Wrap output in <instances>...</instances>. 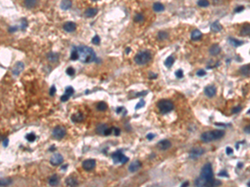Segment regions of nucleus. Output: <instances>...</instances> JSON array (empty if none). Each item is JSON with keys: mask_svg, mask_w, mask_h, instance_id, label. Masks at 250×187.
Segmentation results:
<instances>
[{"mask_svg": "<svg viewBox=\"0 0 250 187\" xmlns=\"http://www.w3.org/2000/svg\"><path fill=\"white\" fill-rule=\"evenodd\" d=\"M112 159L114 164H125L129 160V157H127L121 151H117L112 155Z\"/></svg>", "mask_w": 250, "mask_h": 187, "instance_id": "6", "label": "nucleus"}, {"mask_svg": "<svg viewBox=\"0 0 250 187\" xmlns=\"http://www.w3.org/2000/svg\"><path fill=\"white\" fill-rule=\"evenodd\" d=\"M216 92H217V90H216V87H214V86H208V87H205V89H204V93H205V95L208 97H213L215 95H216Z\"/></svg>", "mask_w": 250, "mask_h": 187, "instance_id": "13", "label": "nucleus"}, {"mask_svg": "<svg viewBox=\"0 0 250 187\" xmlns=\"http://www.w3.org/2000/svg\"><path fill=\"white\" fill-rule=\"evenodd\" d=\"M141 166H142V163L139 161V160H134V161H133L130 165H129V170L130 172H136V171H138L139 169H140V167H141Z\"/></svg>", "mask_w": 250, "mask_h": 187, "instance_id": "14", "label": "nucleus"}, {"mask_svg": "<svg viewBox=\"0 0 250 187\" xmlns=\"http://www.w3.org/2000/svg\"><path fill=\"white\" fill-rule=\"evenodd\" d=\"M65 183L68 186H76L79 185V181L74 176H69L68 178H66Z\"/></svg>", "mask_w": 250, "mask_h": 187, "instance_id": "17", "label": "nucleus"}, {"mask_svg": "<svg viewBox=\"0 0 250 187\" xmlns=\"http://www.w3.org/2000/svg\"><path fill=\"white\" fill-rule=\"evenodd\" d=\"M92 42H93L94 44H95V45H98V44L100 43V38H99L98 35H96V36H94V37L93 38Z\"/></svg>", "mask_w": 250, "mask_h": 187, "instance_id": "43", "label": "nucleus"}, {"mask_svg": "<svg viewBox=\"0 0 250 187\" xmlns=\"http://www.w3.org/2000/svg\"><path fill=\"white\" fill-rule=\"evenodd\" d=\"M144 106H145V101L143 100V99H140V101L137 103L135 109L136 110H138L139 108H142V107H144Z\"/></svg>", "mask_w": 250, "mask_h": 187, "instance_id": "41", "label": "nucleus"}, {"mask_svg": "<svg viewBox=\"0 0 250 187\" xmlns=\"http://www.w3.org/2000/svg\"><path fill=\"white\" fill-rule=\"evenodd\" d=\"M194 184L196 186H220L222 182L213 178L212 165L211 163H207L202 168L200 176L195 180Z\"/></svg>", "mask_w": 250, "mask_h": 187, "instance_id": "1", "label": "nucleus"}, {"mask_svg": "<svg viewBox=\"0 0 250 187\" xmlns=\"http://www.w3.org/2000/svg\"><path fill=\"white\" fill-rule=\"evenodd\" d=\"M247 186H250V182H249H249H248V184H247Z\"/></svg>", "mask_w": 250, "mask_h": 187, "instance_id": "61", "label": "nucleus"}, {"mask_svg": "<svg viewBox=\"0 0 250 187\" xmlns=\"http://www.w3.org/2000/svg\"><path fill=\"white\" fill-rule=\"evenodd\" d=\"M22 23H23V24H22V29H23V30H24V29H25V27H27V25H28L27 22L25 21V19H23V20H22Z\"/></svg>", "mask_w": 250, "mask_h": 187, "instance_id": "53", "label": "nucleus"}, {"mask_svg": "<svg viewBox=\"0 0 250 187\" xmlns=\"http://www.w3.org/2000/svg\"><path fill=\"white\" fill-rule=\"evenodd\" d=\"M218 175L220 176V177H229V174H228V172L226 171H221Z\"/></svg>", "mask_w": 250, "mask_h": 187, "instance_id": "47", "label": "nucleus"}, {"mask_svg": "<svg viewBox=\"0 0 250 187\" xmlns=\"http://www.w3.org/2000/svg\"><path fill=\"white\" fill-rule=\"evenodd\" d=\"M74 93V88L72 87H68L67 88H66V90H65V96L66 97H68V98L70 97H72L73 96V94Z\"/></svg>", "mask_w": 250, "mask_h": 187, "instance_id": "35", "label": "nucleus"}, {"mask_svg": "<svg viewBox=\"0 0 250 187\" xmlns=\"http://www.w3.org/2000/svg\"><path fill=\"white\" fill-rule=\"evenodd\" d=\"M66 73L68 74V76H74L75 73V70L74 69V67H69L67 68L66 70Z\"/></svg>", "mask_w": 250, "mask_h": 187, "instance_id": "42", "label": "nucleus"}, {"mask_svg": "<svg viewBox=\"0 0 250 187\" xmlns=\"http://www.w3.org/2000/svg\"><path fill=\"white\" fill-rule=\"evenodd\" d=\"M82 166L85 171H90L93 169H94V167L96 166V160H94V159H88V160H84L83 162Z\"/></svg>", "mask_w": 250, "mask_h": 187, "instance_id": "11", "label": "nucleus"}, {"mask_svg": "<svg viewBox=\"0 0 250 187\" xmlns=\"http://www.w3.org/2000/svg\"><path fill=\"white\" fill-rule=\"evenodd\" d=\"M96 132L102 136H109L113 133V131L112 128H110L107 124H99L96 128Z\"/></svg>", "mask_w": 250, "mask_h": 187, "instance_id": "7", "label": "nucleus"}, {"mask_svg": "<svg viewBox=\"0 0 250 187\" xmlns=\"http://www.w3.org/2000/svg\"><path fill=\"white\" fill-rule=\"evenodd\" d=\"M97 109L100 112H104L108 109V105L104 101H100L97 104Z\"/></svg>", "mask_w": 250, "mask_h": 187, "instance_id": "30", "label": "nucleus"}, {"mask_svg": "<svg viewBox=\"0 0 250 187\" xmlns=\"http://www.w3.org/2000/svg\"><path fill=\"white\" fill-rule=\"evenodd\" d=\"M97 14H98V9H97V8H88V9L85 11L84 15H85V17H87V18H93V17H94Z\"/></svg>", "mask_w": 250, "mask_h": 187, "instance_id": "20", "label": "nucleus"}, {"mask_svg": "<svg viewBox=\"0 0 250 187\" xmlns=\"http://www.w3.org/2000/svg\"><path fill=\"white\" fill-rule=\"evenodd\" d=\"M233 153V150L231 147H228L226 148V154H227L228 155H232Z\"/></svg>", "mask_w": 250, "mask_h": 187, "instance_id": "49", "label": "nucleus"}, {"mask_svg": "<svg viewBox=\"0 0 250 187\" xmlns=\"http://www.w3.org/2000/svg\"><path fill=\"white\" fill-rule=\"evenodd\" d=\"M174 63V58L173 56H169V58H167V59L164 62V64L167 67H171L173 66V64Z\"/></svg>", "mask_w": 250, "mask_h": 187, "instance_id": "31", "label": "nucleus"}, {"mask_svg": "<svg viewBox=\"0 0 250 187\" xmlns=\"http://www.w3.org/2000/svg\"><path fill=\"white\" fill-rule=\"evenodd\" d=\"M76 27H77V25H76V23H74V22H67V23H64V25H63L64 31H65V32H68V33H72V32L75 31Z\"/></svg>", "mask_w": 250, "mask_h": 187, "instance_id": "15", "label": "nucleus"}, {"mask_svg": "<svg viewBox=\"0 0 250 187\" xmlns=\"http://www.w3.org/2000/svg\"><path fill=\"white\" fill-rule=\"evenodd\" d=\"M175 76L178 78H182L183 77V72L182 69H178V71H176Z\"/></svg>", "mask_w": 250, "mask_h": 187, "instance_id": "44", "label": "nucleus"}, {"mask_svg": "<svg viewBox=\"0 0 250 187\" xmlns=\"http://www.w3.org/2000/svg\"><path fill=\"white\" fill-rule=\"evenodd\" d=\"M70 58H71V60L73 61L79 60V55H78V52H77V50H76L75 47H74V49H73V51H72V53H71Z\"/></svg>", "mask_w": 250, "mask_h": 187, "instance_id": "36", "label": "nucleus"}, {"mask_svg": "<svg viewBox=\"0 0 250 187\" xmlns=\"http://www.w3.org/2000/svg\"><path fill=\"white\" fill-rule=\"evenodd\" d=\"M150 75H151V76L149 77V78H150V79H152V78H156V77H158V76H157V74H153V73H150Z\"/></svg>", "mask_w": 250, "mask_h": 187, "instance_id": "57", "label": "nucleus"}, {"mask_svg": "<svg viewBox=\"0 0 250 187\" xmlns=\"http://www.w3.org/2000/svg\"><path fill=\"white\" fill-rule=\"evenodd\" d=\"M240 73L243 74V76H249L250 73V67L249 65H244L240 68Z\"/></svg>", "mask_w": 250, "mask_h": 187, "instance_id": "29", "label": "nucleus"}, {"mask_svg": "<svg viewBox=\"0 0 250 187\" xmlns=\"http://www.w3.org/2000/svg\"><path fill=\"white\" fill-rule=\"evenodd\" d=\"M152 59V55L149 51H142L137 54L134 58V61L138 65H144Z\"/></svg>", "mask_w": 250, "mask_h": 187, "instance_id": "5", "label": "nucleus"}, {"mask_svg": "<svg viewBox=\"0 0 250 187\" xmlns=\"http://www.w3.org/2000/svg\"><path fill=\"white\" fill-rule=\"evenodd\" d=\"M201 38H202V33L198 29H195L192 32L191 38L193 41H198Z\"/></svg>", "mask_w": 250, "mask_h": 187, "instance_id": "22", "label": "nucleus"}, {"mask_svg": "<svg viewBox=\"0 0 250 187\" xmlns=\"http://www.w3.org/2000/svg\"><path fill=\"white\" fill-rule=\"evenodd\" d=\"M205 152L204 149L201 148V147H195L194 149H192V151L189 152V157L191 159H197L199 156H201L203 153Z\"/></svg>", "mask_w": 250, "mask_h": 187, "instance_id": "9", "label": "nucleus"}, {"mask_svg": "<svg viewBox=\"0 0 250 187\" xmlns=\"http://www.w3.org/2000/svg\"><path fill=\"white\" fill-rule=\"evenodd\" d=\"M241 110H242V107H241V106H237V107H235L233 109V110H232V113H233V114L238 113Z\"/></svg>", "mask_w": 250, "mask_h": 187, "instance_id": "46", "label": "nucleus"}, {"mask_svg": "<svg viewBox=\"0 0 250 187\" xmlns=\"http://www.w3.org/2000/svg\"><path fill=\"white\" fill-rule=\"evenodd\" d=\"M172 147V143L169 140H167V139H164V140H160L158 142L157 144V147L161 150V151H166L169 149L170 147Z\"/></svg>", "mask_w": 250, "mask_h": 187, "instance_id": "12", "label": "nucleus"}, {"mask_svg": "<svg viewBox=\"0 0 250 187\" xmlns=\"http://www.w3.org/2000/svg\"><path fill=\"white\" fill-rule=\"evenodd\" d=\"M243 9H244V7L243 6H238V7H237L236 8H235V12L236 13H239V12H242Z\"/></svg>", "mask_w": 250, "mask_h": 187, "instance_id": "52", "label": "nucleus"}, {"mask_svg": "<svg viewBox=\"0 0 250 187\" xmlns=\"http://www.w3.org/2000/svg\"><path fill=\"white\" fill-rule=\"evenodd\" d=\"M244 132H246L247 134H249L250 133V127L249 126H247V127L244 128Z\"/></svg>", "mask_w": 250, "mask_h": 187, "instance_id": "55", "label": "nucleus"}, {"mask_svg": "<svg viewBox=\"0 0 250 187\" xmlns=\"http://www.w3.org/2000/svg\"><path fill=\"white\" fill-rule=\"evenodd\" d=\"M59 177H58V175H52V176L49 178V180H48V183H49V185H50V186H57V185L59 184Z\"/></svg>", "mask_w": 250, "mask_h": 187, "instance_id": "23", "label": "nucleus"}, {"mask_svg": "<svg viewBox=\"0 0 250 187\" xmlns=\"http://www.w3.org/2000/svg\"><path fill=\"white\" fill-rule=\"evenodd\" d=\"M116 112L118 114L120 113H123V116H125L126 114L128 113V112H127V110L124 108V107H118L117 109H116Z\"/></svg>", "mask_w": 250, "mask_h": 187, "instance_id": "39", "label": "nucleus"}, {"mask_svg": "<svg viewBox=\"0 0 250 187\" xmlns=\"http://www.w3.org/2000/svg\"><path fill=\"white\" fill-rule=\"evenodd\" d=\"M59 58V55L58 53H49L48 54V59L50 61V62H58Z\"/></svg>", "mask_w": 250, "mask_h": 187, "instance_id": "24", "label": "nucleus"}, {"mask_svg": "<svg viewBox=\"0 0 250 187\" xmlns=\"http://www.w3.org/2000/svg\"><path fill=\"white\" fill-rule=\"evenodd\" d=\"M83 120V116L81 112L75 113L72 116V121L74 122H80Z\"/></svg>", "mask_w": 250, "mask_h": 187, "instance_id": "25", "label": "nucleus"}, {"mask_svg": "<svg viewBox=\"0 0 250 187\" xmlns=\"http://www.w3.org/2000/svg\"><path fill=\"white\" fill-rule=\"evenodd\" d=\"M66 135V129L62 126H58L54 129L53 131V136L55 139L61 140L63 139Z\"/></svg>", "mask_w": 250, "mask_h": 187, "instance_id": "8", "label": "nucleus"}, {"mask_svg": "<svg viewBox=\"0 0 250 187\" xmlns=\"http://www.w3.org/2000/svg\"><path fill=\"white\" fill-rule=\"evenodd\" d=\"M229 41L230 44H231L232 46H233V47H239L240 45H242V44L243 43V42H241V41H239V40H237L236 38H229Z\"/></svg>", "mask_w": 250, "mask_h": 187, "instance_id": "28", "label": "nucleus"}, {"mask_svg": "<svg viewBox=\"0 0 250 187\" xmlns=\"http://www.w3.org/2000/svg\"><path fill=\"white\" fill-rule=\"evenodd\" d=\"M37 0H24V6L28 8H32L36 6Z\"/></svg>", "mask_w": 250, "mask_h": 187, "instance_id": "27", "label": "nucleus"}, {"mask_svg": "<svg viewBox=\"0 0 250 187\" xmlns=\"http://www.w3.org/2000/svg\"><path fill=\"white\" fill-rule=\"evenodd\" d=\"M68 167V165H65V166H63L62 167V169H66Z\"/></svg>", "mask_w": 250, "mask_h": 187, "instance_id": "60", "label": "nucleus"}, {"mask_svg": "<svg viewBox=\"0 0 250 187\" xmlns=\"http://www.w3.org/2000/svg\"><path fill=\"white\" fill-rule=\"evenodd\" d=\"M147 94H148L147 91H143V92H138L136 96H137V97H139V96H146Z\"/></svg>", "mask_w": 250, "mask_h": 187, "instance_id": "54", "label": "nucleus"}, {"mask_svg": "<svg viewBox=\"0 0 250 187\" xmlns=\"http://www.w3.org/2000/svg\"><path fill=\"white\" fill-rule=\"evenodd\" d=\"M225 132L222 130H213V131H209L203 132L201 135V140L205 143H209L213 140H217L218 139H221L222 137L224 136Z\"/></svg>", "mask_w": 250, "mask_h": 187, "instance_id": "3", "label": "nucleus"}, {"mask_svg": "<svg viewBox=\"0 0 250 187\" xmlns=\"http://www.w3.org/2000/svg\"><path fill=\"white\" fill-rule=\"evenodd\" d=\"M198 5L200 7L206 8L209 5V0H198Z\"/></svg>", "mask_w": 250, "mask_h": 187, "instance_id": "37", "label": "nucleus"}, {"mask_svg": "<svg viewBox=\"0 0 250 187\" xmlns=\"http://www.w3.org/2000/svg\"><path fill=\"white\" fill-rule=\"evenodd\" d=\"M78 55H79V59L83 63H90L96 60V54L94 51L89 47L86 46H79V47H75Z\"/></svg>", "mask_w": 250, "mask_h": 187, "instance_id": "2", "label": "nucleus"}, {"mask_svg": "<svg viewBox=\"0 0 250 187\" xmlns=\"http://www.w3.org/2000/svg\"><path fill=\"white\" fill-rule=\"evenodd\" d=\"M130 50H131V49H130L129 47H127V48H126V50H125V52H126V54H129V52H130Z\"/></svg>", "mask_w": 250, "mask_h": 187, "instance_id": "59", "label": "nucleus"}, {"mask_svg": "<svg viewBox=\"0 0 250 187\" xmlns=\"http://www.w3.org/2000/svg\"><path fill=\"white\" fill-rule=\"evenodd\" d=\"M92 1H98V0H92Z\"/></svg>", "mask_w": 250, "mask_h": 187, "instance_id": "62", "label": "nucleus"}, {"mask_svg": "<svg viewBox=\"0 0 250 187\" xmlns=\"http://www.w3.org/2000/svg\"><path fill=\"white\" fill-rule=\"evenodd\" d=\"M168 38H169V34H168V33L164 32V31H160V32L158 33V38L159 40L163 41L165 40V39H167Z\"/></svg>", "mask_w": 250, "mask_h": 187, "instance_id": "33", "label": "nucleus"}, {"mask_svg": "<svg viewBox=\"0 0 250 187\" xmlns=\"http://www.w3.org/2000/svg\"><path fill=\"white\" fill-rule=\"evenodd\" d=\"M189 185V181H185V182H183L182 185H181V186H182V187L188 186Z\"/></svg>", "mask_w": 250, "mask_h": 187, "instance_id": "56", "label": "nucleus"}, {"mask_svg": "<svg viewBox=\"0 0 250 187\" xmlns=\"http://www.w3.org/2000/svg\"><path fill=\"white\" fill-rule=\"evenodd\" d=\"M12 183V180L10 179H6V178H0V186H6Z\"/></svg>", "mask_w": 250, "mask_h": 187, "instance_id": "34", "label": "nucleus"}, {"mask_svg": "<svg viewBox=\"0 0 250 187\" xmlns=\"http://www.w3.org/2000/svg\"><path fill=\"white\" fill-rule=\"evenodd\" d=\"M112 131L114 132V133L115 136H119L120 135V133H121V131H120V129L118 128V127H112Z\"/></svg>", "mask_w": 250, "mask_h": 187, "instance_id": "45", "label": "nucleus"}, {"mask_svg": "<svg viewBox=\"0 0 250 187\" xmlns=\"http://www.w3.org/2000/svg\"><path fill=\"white\" fill-rule=\"evenodd\" d=\"M23 67H24V65H23V63L22 62H17L14 65V68H13V73L14 75H19L23 70Z\"/></svg>", "mask_w": 250, "mask_h": 187, "instance_id": "16", "label": "nucleus"}, {"mask_svg": "<svg viewBox=\"0 0 250 187\" xmlns=\"http://www.w3.org/2000/svg\"><path fill=\"white\" fill-rule=\"evenodd\" d=\"M72 7L71 0H62L60 3V8L63 10H68Z\"/></svg>", "mask_w": 250, "mask_h": 187, "instance_id": "21", "label": "nucleus"}, {"mask_svg": "<svg viewBox=\"0 0 250 187\" xmlns=\"http://www.w3.org/2000/svg\"><path fill=\"white\" fill-rule=\"evenodd\" d=\"M63 161V155L59 153H56L53 155L50 158V163L53 166H59Z\"/></svg>", "mask_w": 250, "mask_h": 187, "instance_id": "10", "label": "nucleus"}, {"mask_svg": "<svg viewBox=\"0 0 250 187\" xmlns=\"http://www.w3.org/2000/svg\"><path fill=\"white\" fill-rule=\"evenodd\" d=\"M220 52H221V47H219L218 44H213L210 47L209 53L212 56H217L220 53Z\"/></svg>", "mask_w": 250, "mask_h": 187, "instance_id": "18", "label": "nucleus"}, {"mask_svg": "<svg viewBox=\"0 0 250 187\" xmlns=\"http://www.w3.org/2000/svg\"><path fill=\"white\" fill-rule=\"evenodd\" d=\"M222 29H223V27H222V25L219 23L218 20H216L214 23H213L211 24V30H212L213 32H214V33H218V32H220Z\"/></svg>", "mask_w": 250, "mask_h": 187, "instance_id": "19", "label": "nucleus"}, {"mask_svg": "<svg viewBox=\"0 0 250 187\" xmlns=\"http://www.w3.org/2000/svg\"><path fill=\"white\" fill-rule=\"evenodd\" d=\"M158 108L162 114H167L174 110V104L170 100L162 99L157 103Z\"/></svg>", "mask_w": 250, "mask_h": 187, "instance_id": "4", "label": "nucleus"}, {"mask_svg": "<svg viewBox=\"0 0 250 187\" xmlns=\"http://www.w3.org/2000/svg\"><path fill=\"white\" fill-rule=\"evenodd\" d=\"M56 92V87L53 86V87L50 88V91H49V94L50 96H54V94Z\"/></svg>", "mask_w": 250, "mask_h": 187, "instance_id": "50", "label": "nucleus"}, {"mask_svg": "<svg viewBox=\"0 0 250 187\" xmlns=\"http://www.w3.org/2000/svg\"><path fill=\"white\" fill-rule=\"evenodd\" d=\"M153 8L155 12H163L165 8L163 6V4H162L161 3H155L153 5Z\"/></svg>", "mask_w": 250, "mask_h": 187, "instance_id": "26", "label": "nucleus"}, {"mask_svg": "<svg viewBox=\"0 0 250 187\" xmlns=\"http://www.w3.org/2000/svg\"><path fill=\"white\" fill-rule=\"evenodd\" d=\"M134 20L136 23H140V22H143L144 20V17L142 14H135V16L134 18Z\"/></svg>", "mask_w": 250, "mask_h": 187, "instance_id": "38", "label": "nucleus"}, {"mask_svg": "<svg viewBox=\"0 0 250 187\" xmlns=\"http://www.w3.org/2000/svg\"><path fill=\"white\" fill-rule=\"evenodd\" d=\"M250 33L249 25H244L241 29V35L242 36H249Z\"/></svg>", "mask_w": 250, "mask_h": 187, "instance_id": "32", "label": "nucleus"}, {"mask_svg": "<svg viewBox=\"0 0 250 187\" xmlns=\"http://www.w3.org/2000/svg\"><path fill=\"white\" fill-rule=\"evenodd\" d=\"M206 75V72L204 71V70H203V69H201V70H198V72H197V76L198 77H204Z\"/></svg>", "mask_w": 250, "mask_h": 187, "instance_id": "48", "label": "nucleus"}, {"mask_svg": "<svg viewBox=\"0 0 250 187\" xmlns=\"http://www.w3.org/2000/svg\"><path fill=\"white\" fill-rule=\"evenodd\" d=\"M146 137H147V139H148L149 140H153V139L155 137V135H154V133H149L148 135H147V136H146Z\"/></svg>", "mask_w": 250, "mask_h": 187, "instance_id": "51", "label": "nucleus"}, {"mask_svg": "<svg viewBox=\"0 0 250 187\" xmlns=\"http://www.w3.org/2000/svg\"><path fill=\"white\" fill-rule=\"evenodd\" d=\"M26 139H27L29 142H33L36 140V136L34 133H29L26 136Z\"/></svg>", "mask_w": 250, "mask_h": 187, "instance_id": "40", "label": "nucleus"}, {"mask_svg": "<svg viewBox=\"0 0 250 187\" xmlns=\"http://www.w3.org/2000/svg\"><path fill=\"white\" fill-rule=\"evenodd\" d=\"M8 143V139H5V140H4V142H3V146H4V147H7Z\"/></svg>", "mask_w": 250, "mask_h": 187, "instance_id": "58", "label": "nucleus"}]
</instances>
